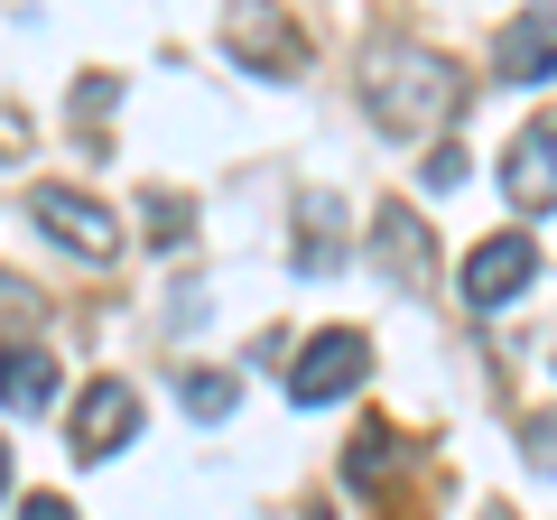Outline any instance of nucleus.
<instances>
[{"label": "nucleus", "mask_w": 557, "mask_h": 520, "mask_svg": "<svg viewBox=\"0 0 557 520\" xmlns=\"http://www.w3.org/2000/svg\"><path fill=\"white\" fill-rule=\"evenodd\" d=\"M177 400L196 409V419H233V400H242V381H233V372H186V381H177Z\"/></svg>", "instance_id": "f8f14e48"}, {"label": "nucleus", "mask_w": 557, "mask_h": 520, "mask_svg": "<svg viewBox=\"0 0 557 520\" xmlns=\"http://www.w3.org/2000/svg\"><path fill=\"white\" fill-rule=\"evenodd\" d=\"M0 317H10V325L28 317V288H20V280H0Z\"/></svg>", "instance_id": "f3484780"}, {"label": "nucleus", "mask_w": 557, "mask_h": 520, "mask_svg": "<svg viewBox=\"0 0 557 520\" xmlns=\"http://www.w3.org/2000/svg\"><path fill=\"white\" fill-rule=\"evenodd\" d=\"M362 372H372V335L325 325V335L298 344V362H288V400H298V409H325V400H344Z\"/></svg>", "instance_id": "f03ea898"}, {"label": "nucleus", "mask_w": 557, "mask_h": 520, "mask_svg": "<svg viewBox=\"0 0 557 520\" xmlns=\"http://www.w3.org/2000/svg\"><path fill=\"white\" fill-rule=\"evenodd\" d=\"M307 520H325V511H307Z\"/></svg>", "instance_id": "6ab92c4d"}, {"label": "nucleus", "mask_w": 557, "mask_h": 520, "mask_svg": "<svg viewBox=\"0 0 557 520\" xmlns=\"http://www.w3.org/2000/svg\"><path fill=\"white\" fill-rule=\"evenodd\" d=\"M418 186H428V196H456V186H465V159H456V149H437V159L418 168Z\"/></svg>", "instance_id": "2eb2a0df"}, {"label": "nucleus", "mask_w": 557, "mask_h": 520, "mask_svg": "<svg viewBox=\"0 0 557 520\" xmlns=\"http://www.w3.org/2000/svg\"><path fill=\"white\" fill-rule=\"evenodd\" d=\"M0 493H10V446H0Z\"/></svg>", "instance_id": "a211bd4d"}, {"label": "nucleus", "mask_w": 557, "mask_h": 520, "mask_svg": "<svg viewBox=\"0 0 557 520\" xmlns=\"http://www.w3.org/2000/svg\"><path fill=\"white\" fill-rule=\"evenodd\" d=\"M223 57H242L251 75H298V65H307V38L288 28L278 0H233V10H223Z\"/></svg>", "instance_id": "20e7f679"}, {"label": "nucleus", "mask_w": 557, "mask_h": 520, "mask_svg": "<svg viewBox=\"0 0 557 520\" xmlns=\"http://www.w3.org/2000/svg\"><path fill=\"white\" fill-rule=\"evenodd\" d=\"M47 400H57V354L10 344V354H0V409H10V419H38Z\"/></svg>", "instance_id": "9d476101"}, {"label": "nucleus", "mask_w": 557, "mask_h": 520, "mask_svg": "<svg viewBox=\"0 0 557 520\" xmlns=\"http://www.w3.org/2000/svg\"><path fill=\"white\" fill-rule=\"evenodd\" d=\"M139 223H149V242H186V196H149Z\"/></svg>", "instance_id": "ddd939ff"}, {"label": "nucleus", "mask_w": 557, "mask_h": 520, "mask_svg": "<svg viewBox=\"0 0 557 520\" xmlns=\"http://www.w3.org/2000/svg\"><path fill=\"white\" fill-rule=\"evenodd\" d=\"M28 214L47 223V242H65V251L94 260V270H102V260H121V223L102 214L94 196H75V186H38V196H28Z\"/></svg>", "instance_id": "39448f33"}, {"label": "nucleus", "mask_w": 557, "mask_h": 520, "mask_svg": "<svg viewBox=\"0 0 557 520\" xmlns=\"http://www.w3.org/2000/svg\"><path fill=\"white\" fill-rule=\"evenodd\" d=\"M530 280H539V251H530V233H493V242H474V251H465V270H456V298L474 307V317H502V307H511Z\"/></svg>", "instance_id": "7ed1b4c3"}, {"label": "nucleus", "mask_w": 557, "mask_h": 520, "mask_svg": "<svg viewBox=\"0 0 557 520\" xmlns=\"http://www.w3.org/2000/svg\"><path fill=\"white\" fill-rule=\"evenodd\" d=\"M344 260V205L335 196H307V242H298V270H335Z\"/></svg>", "instance_id": "9b49d317"}, {"label": "nucleus", "mask_w": 557, "mask_h": 520, "mask_svg": "<svg viewBox=\"0 0 557 520\" xmlns=\"http://www.w3.org/2000/svg\"><path fill=\"white\" fill-rule=\"evenodd\" d=\"M502 196L520 205V214H548L557 205V121H530L511 140V159H502Z\"/></svg>", "instance_id": "0eeeda50"}, {"label": "nucleus", "mask_w": 557, "mask_h": 520, "mask_svg": "<svg viewBox=\"0 0 557 520\" xmlns=\"http://www.w3.org/2000/svg\"><path fill=\"white\" fill-rule=\"evenodd\" d=\"M465 102L456 65L428 57V47H372L362 57V112L391 131V140H428V131H446Z\"/></svg>", "instance_id": "f257e3e1"}, {"label": "nucleus", "mask_w": 557, "mask_h": 520, "mask_svg": "<svg viewBox=\"0 0 557 520\" xmlns=\"http://www.w3.org/2000/svg\"><path fill=\"white\" fill-rule=\"evenodd\" d=\"M502 75L511 84H557V10H530V20L502 28Z\"/></svg>", "instance_id": "1a4fd4ad"}, {"label": "nucleus", "mask_w": 557, "mask_h": 520, "mask_svg": "<svg viewBox=\"0 0 557 520\" xmlns=\"http://www.w3.org/2000/svg\"><path fill=\"white\" fill-rule=\"evenodd\" d=\"M520 446H530L539 474H557V419H520Z\"/></svg>", "instance_id": "4468645a"}, {"label": "nucleus", "mask_w": 557, "mask_h": 520, "mask_svg": "<svg viewBox=\"0 0 557 520\" xmlns=\"http://www.w3.org/2000/svg\"><path fill=\"white\" fill-rule=\"evenodd\" d=\"M20 520H75V511H65L57 493H28V502H20Z\"/></svg>", "instance_id": "dca6fc26"}, {"label": "nucleus", "mask_w": 557, "mask_h": 520, "mask_svg": "<svg viewBox=\"0 0 557 520\" xmlns=\"http://www.w3.org/2000/svg\"><path fill=\"white\" fill-rule=\"evenodd\" d=\"M372 260L391 270L399 288H428V223H418L409 205H381L372 214Z\"/></svg>", "instance_id": "6e6552de"}, {"label": "nucleus", "mask_w": 557, "mask_h": 520, "mask_svg": "<svg viewBox=\"0 0 557 520\" xmlns=\"http://www.w3.org/2000/svg\"><path fill=\"white\" fill-rule=\"evenodd\" d=\"M131 428H139V391H131V381H94V391L75 400V456H84V465L121 456Z\"/></svg>", "instance_id": "423d86ee"}]
</instances>
